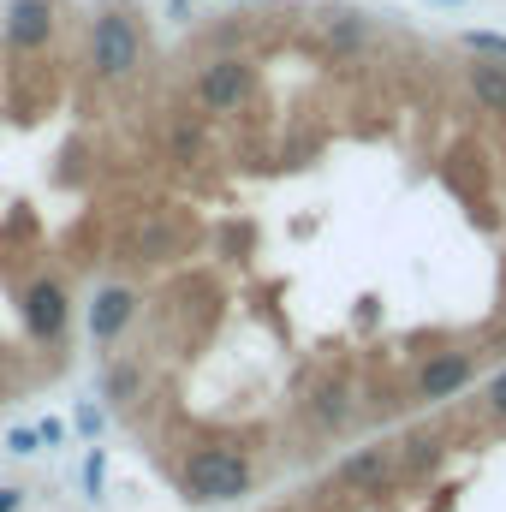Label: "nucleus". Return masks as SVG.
Masks as SVG:
<instances>
[{"mask_svg":"<svg viewBox=\"0 0 506 512\" xmlns=\"http://www.w3.org/2000/svg\"><path fill=\"white\" fill-rule=\"evenodd\" d=\"M465 48L483 54V60H506V36L501 30H465Z\"/></svg>","mask_w":506,"mask_h":512,"instance_id":"nucleus-15","label":"nucleus"},{"mask_svg":"<svg viewBox=\"0 0 506 512\" xmlns=\"http://www.w3.org/2000/svg\"><path fill=\"white\" fill-rule=\"evenodd\" d=\"M334 489H346V495H387V489H399V441L352 447L334 465Z\"/></svg>","mask_w":506,"mask_h":512,"instance_id":"nucleus-2","label":"nucleus"},{"mask_svg":"<svg viewBox=\"0 0 506 512\" xmlns=\"http://www.w3.org/2000/svg\"><path fill=\"white\" fill-rule=\"evenodd\" d=\"M131 316H137L131 286H102L96 304H90V334H96V346H114V340L131 328Z\"/></svg>","mask_w":506,"mask_h":512,"instance_id":"nucleus-8","label":"nucleus"},{"mask_svg":"<svg viewBox=\"0 0 506 512\" xmlns=\"http://www.w3.org/2000/svg\"><path fill=\"white\" fill-rule=\"evenodd\" d=\"M167 143H173L179 161H197V155H203V126L179 114V120H167Z\"/></svg>","mask_w":506,"mask_h":512,"instance_id":"nucleus-13","label":"nucleus"},{"mask_svg":"<svg viewBox=\"0 0 506 512\" xmlns=\"http://www.w3.org/2000/svg\"><path fill=\"white\" fill-rule=\"evenodd\" d=\"M102 393H108L114 405H126L131 393H137V370H131V364H108V376H102Z\"/></svg>","mask_w":506,"mask_h":512,"instance_id":"nucleus-14","label":"nucleus"},{"mask_svg":"<svg viewBox=\"0 0 506 512\" xmlns=\"http://www.w3.org/2000/svg\"><path fill=\"white\" fill-rule=\"evenodd\" d=\"M36 441H42V429H12V435H6V453L24 459V453H36Z\"/></svg>","mask_w":506,"mask_h":512,"instance_id":"nucleus-16","label":"nucleus"},{"mask_svg":"<svg viewBox=\"0 0 506 512\" xmlns=\"http://www.w3.org/2000/svg\"><path fill=\"white\" fill-rule=\"evenodd\" d=\"M48 36H54L48 0H12V6H6V42H12V48H42Z\"/></svg>","mask_w":506,"mask_h":512,"instance_id":"nucleus-9","label":"nucleus"},{"mask_svg":"<svg viewBox=\"0 0 506 512\" xmlns=\"http://www.w3.org/2000/svg\"><path fill=\"white\" fill-rule=\"evenodd\" d=\"M256 90V72L245 60H209L203 72H197V108L203 114H233V108H245Z\"/></svg>","mask_w":506,"mask_h":512,"instance_id":"nucleus-4","label":"nucleus"},{"mask_svg":"<svg viewBox=\"0 0 506 512\" xmlns=\"http://www.w3.org/2000/svg\"><path fill=\"white\" fill-rule=\"evenodd\" d=\"M66 316H72V304H66V286H60L54 274H42V280L24 286V334H30V340L54 346V340L66 334Z\"/></svg>","mask_w":506,"mask_h":512,"instance_id":"nucleus-6","label":"nucleus"},{"mask_svg":"<svg viewBox=\"0 0 506 512\" xmlns=\"http://www.w3.org/2000/svg\"><path fill=\"white\" fill-rule=\"evenodd\" d=\"M0 399H6V364H0Z\"/></svg>","mask_w":506,"mask_h":512,"instance_id":"nucleus-20","label":"nucleus"},{"mask_svg":"<svg viewBox=\"0 0 506 512\" xmlns=\"http://www.w3.org/2000/svg\"><path fill=\"white\" fill-rule=\"evenodd\" d=\"M84 489H90V501H102V453H90V465H84Z\"/></svg>","mask_w":506,"mask_h":512,"instance_id":"nucleus-18","label":"nucleus"},{"mask_svg":"<svg viewBox=\"0 0 506 512\" xmlns=\"http://www.w3.org/2000/svg\"><path fill=\"white\" fill-rule=\"evenodd\" d=\"M477 376V352H429L423 364H417V405H447V399H459L465 387Z\"/></svg>","mask_w":506,"mask_h":512,"instance_id":"nucleus-5","label":"nucleus"},{"mask_svg":"<svg viewBox=\"0 0 506 512\" xmlns=\"http://www.w3.org/2000/svg\"><path fill=\"white\" fill-rule=\"evenodd\" d=\"M137 54H143L137 18H126V12H102L96 30H90V66H96V78H126L131 66H137Z\"/></svg>","mask_w":506,"mask_h":512,"instance_id":"nucleus-3","label":"nucleus"},{"mask_svg":"<svg viewBox=\"0 0 506 512\" xmlns=\"http://www.w3.org/2000/svg\"><path fill=\"white\" fill-rule=\"evenodd\" d=\"M501 310H506V286H501Z\"/></svg>","mask_w":506,"mask_h":512,"instance_id":"nucleus-21","label":"nucleus"},{"mask_svg":"<svg viewBox=\"0 0 506 512\" xmlns=\"http://www.w3.org/2000/svg\"><path fill=\"white\" fill-rule=\"evenodd\" d=\"M489 411L506 423V370H495V376H489Z\"/></svg>","mask_w":506,"mask_h":512,"instance_id":"nucleus-17","label":"nucleus"},{"mask_svg":"<svg viewBox=\"0 0 506 512\" xmlns=\"http://www.w3.org/2000/svg\"><path fill=\"white\" fill-rule=\"evenodd\" d=\"M322 42H328L334 54H358V48L370 42V24H364L358 12H328V18H322Z\"/></svg>","mask_w":506,"mask_h":512,"instance_id":"nucleus-12","label":"nucleus"},{"mask_svg":"<svg viewBox=\"0 0 506 512\" xmlns=\"http://www.w3.org/2000/svg\"><path fill=\"white\" fill-rule=\"evenodd\" d=\"M447 459V447H441V435H405L399 441V489H411V483H423L435 465Z\"/></svg>","mask_w":506,"mask_h":512,"instance_id":"nucleus-10","label":"nucleus"},{"mask_svg":"<svg viewBox=\"0 0 506 512\" xmlns=\"http://www.w3.org/2000/svg\"><path fill=\"white\" fill-rule=\"evenodd\" d=\"M24 507V489H0V512H18Z\"/></svg>","mask_w":506,"mask_h":512,"instance_id":"nucleus-19","label":"nucleus"},{"mask_svg":"<svg viewBox=\"0 0 506 512\" xmlns=\"http://www.w3.org/2000/svg\"><path fill=\"white\" fill-rule=\"evenodd\" d=\"M304 417H310V429H316V435L346 429V417H352V382H346L340 370L316 376V382H310V393H304Z\"/></svg>","mask_w":506,"mask_h":512,"instance_id":"nucleus-7","label":"nucleus"},{"mask_svg":"<svg viewBox=\"0 0 506 512\" xmlns=\"http://www.w3.org/2000/svg\"><path fill=\"white\" fill-rule=\"evenodd\" d=\"M471 96L489 108V114H506V60H483L471 66Z\"/></svg>","mask_w":506,"mask_h":512,"instance_id":"nucleus-11","label":"nucleus"},{"mask_svg":"<svg viewBox=\"0 0 506 512\" xmlns=\"http://www.w3.org/2000/svg\"><path fill=\"white\" fill-rule=\"evenodd\" d=\"M179 489L197 507H233L256 489V471L239 447H191L179 459Z\"/></svg>","mask_w":506,"mask_h":512,"instance_id":"nucleus-1","label":"nucleus"}]
</instances>
